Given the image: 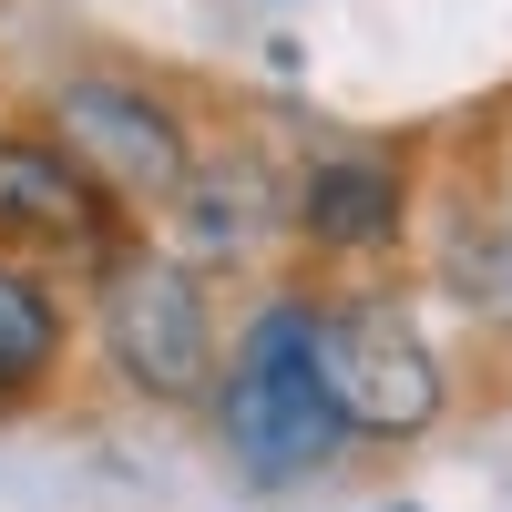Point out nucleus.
<instances>
[{"label":"nucleus","mask_w":512,"mask_h":512,"mask_svg":"<svg viewBox=\"0 0 512 512\" xmlns=\"http://www.w3.org/2000/svg\"><path fill=\"white\" fill-rule=\"evenodd\" d=\"M216 431L246 482H297L349 441L338 390L318 369V297H277V308L246 318L236 359L216 369Z\"/></svg>","instance_id":"nucleus-1"},{"label":"nucleus","mask_w":512,"mask_h":512,"mask_svg":"<svg viewBox=\"0 0 512 512\" xmlns=\"http://www.w3.org/2000/svg\"><path fill=\"white\" fill-rule=\"evenodd\" d=\"M103 349L123 379L154 400H216V297H205L195 256L175 246H123L103 267Z\"/></svg>","instance_id":"nucleus-2"},{"label":"nucleus","mask_w":512,"mask_h":512,"mask_svg":"<svg viewBox=\"0 0 512 512\" xmlns=\"http://www.w3.org/2000/svg\"><path fill=\"white\" fill-rule=\"evenodd\" d=\"M318 369L338 390V420H349V441H410L441 420V359L431 338H420L400 308H379V297H338L318 308Z\"/></svg>","instance_id":"nucleus-3"},{"label":"nucleus","mask_w":512,"mask_h":512,"mask_svg":"<svg viewBox=\"0 0 512 512\" xmlns=\"http://www.w3.org/2000/svg\"><path fill=\"white\" fill-rule=\"evenodd\" d=\"M52 144L72 164H93V175L113 195H134V205H164L185 185V164H195L185 123L164 113L144 82H123V72H72L62 82V93H52Z\"/></svg>","instance_id":"nucleus-4"},{"label":"nucleus","mask_w":512,"mask_h":512,"mask_svg":"<svg viewBox=\"0 0 512 512\" xmlns=\"http://www.w3.org/2000/svg\"><path fill=\"white\" fill-rule=\"evenodd\" d=\"M123 195L93 175V164H72L52 134H11L0 144V236L11 246H52V256H123L113 236Z\"/></svg>","instance_id":"nucleus-5"},{"label":"nucleus","mask_w":512,"mask_h":512,"mask_svg":"<svg viewBox=\"0 0 512 512\" xmlns=\"http://www.w3.org/2000/svg\"><path fill=\"white\" fill-rule=\"evenodd\" d=\"M297 226L328 256H379L400 236V164L390 154H318L297 185Z\"/></svg>","instance_id":"nucleus-6"},{"label":"nucleus","mask_w":512,"mask_h":512,"mask_svg":"<svg viewBox=\"0 0 512 512\" xmlns=\"http://www.w3.org/2000/svg\"><path fill=\"white\" fill-rule=\"evenodd\" d=\"M52 349H62V308H52V287H41L31 267H11V256H0V400L41 390Z\"/></svg>","instance_id":"nucleus-7"},{"label":"nucleus","mask_w":512,"mask_h":512,"mask_svg":"<svg viewBox=\"0 0 512 512\" xmlns=\"http://www.w3.org/2000/svg\"><path fill=\"white\" fill-rule=\"evenodd\" d=\"M441 267L461 277V297H472L482 318H502V328H512V175L472 205V216H461V236H451Z\"/></svg>","instance_id":"nucleus-8"}]
</instances>
